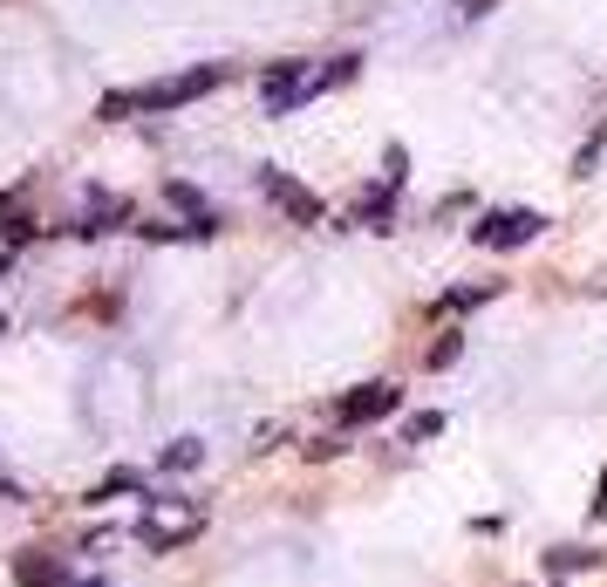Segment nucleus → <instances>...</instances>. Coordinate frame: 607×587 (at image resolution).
Segmentation results:
<instances>
[{
    "mask_svg": "<svg viewBox=\"0 0 607 587\" xmlns=\"http://www.w3.org/2000/svg\"><path fill=\"white\" fill-rule=\"evenodd\" d=\"M226 82V69L219 62H205V69H191V76H171V82H151V89H116V96H103L96 103V117L103 123H123V117H144V110H185V103H198L205 89H219Z\"/></svg>",
    "mask_w": 607,
    "mask_h": 587,
    "instance_id": "f257e3e1",
    "label": "nucleus"
},
{
    "mask_svg": "<svg viewBox=\"0 0 607 587\" xmlns=\"http://www.w3.org/2000/svg\"><path fill=\"white\" fill-rule=\"evenodd\" d=\"M403 410V390L396 383H355V390L335 403V424L355 431V424H382V417H396Z\"/></svg>",
    "mask_w": 607,
    "mask_h": 587,
    "instance_id": "f03ea898",
    "label": "nucleus"
},
{
    "mask_svg": "<svg viewBox=\"0 0 607 587\" xmlns=\"http://www.w3.org/2000/svg\"><path fill=\"white\" fill-rule=\"evenodd\" d=\"M539 233H546V219H539V212H485V219L471 226V239H478V246H492V253L532 246Z\"/></svg>",
    "mask_w": 607,
    "mask_h": 587,
    "instance_id": "7ed1b4c3",
    "label": "nucleus"
},
{
    "mask_svg": "<svg viewBox=\"0 0 607 587\" xmlns=\"http://www.w3.org/2000/svg\"><path fill=\"white\" fill-rule=\"evenodd\" d=\"M260 192L273 198V205H280V212H287L294 226H321V198L301 192V185H294L287 171H273V164H266V171H260Z\"/></svg>",
    "mask_w": 607,
    "mask_h": 587,
    "instance_id": "20e7f679",
    "label": "nucleus"
},
{
    "mask_svg": "<svg viewBox=\"0 0 607 587\" xmlns=\"http://www.w3.org/2000/svg\"><path fill=\"white\" fill-rule=\"evenodd\" d=\"M14 581L21 587H69V560L28 547V553H14Z\"/></svg>",
    "mask_w": 607,
    "mask_h": 587,
    "instance_id": "39448f33",
    "label": "nucleus"
},
{
    "mask_svg": "<svg viewBox=\"0 0 607 587\" xmlns=\"http://www.w3.org/2000/svg\"><path fill=\"white\" fill-rule=\"evenodd\" d=\"M198 533H205V512H191L185 526H157V519H137V540H144V547H151V553L191 547V540H198Z\"/></svg>",
    "mask_w": 607,
    "mask_h": 587,
    "instance_id": "423d86ee",
    "label": "nucleus"
},
{
    "mask_svg": "<svg viewBox=\"0 0 607 587\" xmlns=\"http://www.w3.org/2000/svg\"><path fill=\"white\" fill-rule=\"evenodd\" d=\"M205 465V444L198 437H171L164 451H157V471H198Z\"/></svg>",
    "mask_w": 607,
    "mask_h": 587,
    "instance_id": "0eeeda50",
    "label": "nucleus"
},
{
    "mask_svg": "<svg viewBox=\"0 0 607 587\" xmlns=\"http://www.w3.org/2000/svg\"><path fill=\"white\" fill-rule=\"evenodd\" d=\"M123 492H151L137 471H103L96 485H89V506H103V499H123Z\"/></svg>",
    "mask_w": 607,
    "mask_h": 587,
    "instance_id": "6e6552de",
    "label": "nucleus"
},
{
    "mask_svg": "<svg viewBox=\"0 0 607 587\" xmlns=\"http://www.w3.org/2000/svg\"><path fill=\"white\" fill-rule=\"evenodd\" d=\"M164 205H178L185 219H212V205H205V192H198V185H185V178H171V185H164Z\"/></svg>",
    "mask_w": 607,
    "mask_h": 587,
    "instance_id": "1a4fd4ad",
    "label": "nucleus"
},
{
    "mask_svg": "<svg viewBox=\"0 0 607 587\" xmlns=\"http://www.w3.org/2000/svg\"><path fill=\"white\" fill-rule=\"evenodd\" d=\"M601 553H587V547H560V553H546V574H580V567H594Z\"/></svg>",
    "mask_w": 607,
    "mask_h": 587,
    "instance_id": "9d476101",
    "label": "nucleus"
},
{
    "mask_svg": "<svg viewBox=\"0 0 607 587\" xmlns=\"http://www.w3.org/2000/svg\"><path fill=\"white\" fill-rule=\"evenodd\" d=\"M457 355H464V335L451 328V335H437V342H430V355H423V362H430V369H451Z\"/></svg>",
    "mask_w": 607,
    "mask_h": 587,
    "instance_id": "9b49d317",
    "label": "nucleus"
},
{
    "mask_svg": "<svg viewBox=\"0 0 607 587\" xmlns=\"http://www.w3.org/2000/svg\"><path fill=\"white\" fill-rule=\"evenodd\" d=\"M437 431H444V417H437V410H417V417L403 424V444H430Z\"/></svg>",
    "mask_w": 607,
    "mask_h": 587,
    "instance_id": "f8f14e48",
    "label": "nucleus"
},
{
    "mask_svg": "<svg viewBox=\"0 0 607 587\" xmlns=\"http://www.w3.org/2000/svg\"><path fill=\"white\" fill-rule=\"evenodd\" d=\"M382 164H389V171H382V185H389V192H396V185H403V178H410V157H403V144H389V157H382Z\"/></svg>",
    "mask_w": 607,
    "mask_h": 587,
    "instance_id": "ddd939ff",
    "label": "nucleus"
},
{
    "mask_svg": "<svg viewBox=\"0 0 607 587\" xmlns=\"http://www.w3.org/2000/svg\"><path fill=\"white\" fill-rule=\"evenodd\" d=\"M348 444L342 437H314V444H307V458H314V465H328V458H342Z\"/></svg>",
    "mask_w": 607,
    "mask_h": 587,
    "instance_id": "4468645a",
    "label": "nucleus"
},
{
    "mask_svg": "<svg viewBox=\"0 0 607 587\" xmlns=\"http://www.w3.org/2000/svg\"><path fill=\"white\" fill-rule=\"evenodd\" d=\"M594 519H607V471H601V485H594Z\"/></svg>",
    "mask_w": 607,
    "mask_h": 587,
    "instance_id": "2eb2a0df",
    "label": "nucleus"
},
{
    "mask_svg": "<svg viewBox=\"0 0 607 587\" xmlns=\"http://www.w3.org/2000/svg\"><path fill=\"white\" fill-rule=\"evenodd\" d=\"M0 499H28V492H21V485H14V478H0Z\"/></svg>",
    "mask_w": 607,
    "mask_h": 587,
    "instance_id": "dca6fc26",
    "label": "nucleus"
},
{
    "mask_svg": "<svg viewBox=\"0 0 607 587\" xmlns=\"http://www.w3.org/2000/svg\"><path fill=\"white\" fill-rule=\"evenodd\" d=\"M7 274H14V253H7V246H0V280H7Z\"/></svg>",
    "mask_w": 607,
    "mask_h": 587,
    "instance_id": "f3484780",
    "label": "nucleus"
},
{
    "mask_svg": "<svg viewBox=\"0 0 607 587\" xmlns=\"http://www.w3.org/2000/svg\"><path fill=\"white\" fill-rule=\"evenodd\" d=\"M82 587H110V581H82Z\"/></svg>",
    "mask_w": 607,
    "mask_h": 587,
    "instance_id": "a211bd4d",
    "label": "nucleus"
}]
</instances>
